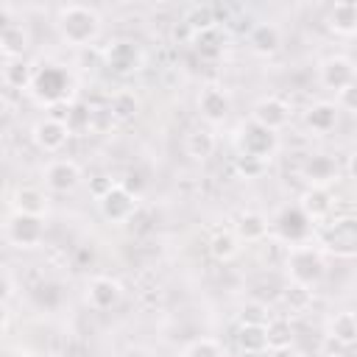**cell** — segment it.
<instances>
[{"mask_svg":"<svg viewBox=\"0 0 357 357\" xmlns=\"http://www.w3.org/2000/svg\"><path fill=\"white\" fill-rule=\"evenodd\" d=\"M56 31L70 47H89L100 36L103 20L92 6L67 3L56 11Z\"/></svg>","mask_w":357,"mask_h":357,"instance_id":"1","label":"cell"},{"mask_svg":"<svg viewBox=\"0 0 357 357\" xmlns=\"http://www.w3.org/2000/svg\"><path fill=\"white\" fill-rule=\"evenodd\" d=\"M284 271L290 284L307 287L312 290L315 284H321V279L326 276V259L324 251L312 243H296L287 245V257H284Z\"/></svg>","mask_w":357,"mask_h":357,"instance_id":"2","label":"cell"},{"mask_svg":"<svg viewBox=\"0 0 357 357\" xmlns=\"http://www.w3.org/2000/svg\"><path fill=\"white\" fill-rule=\"evenodd\" d=\"M28 89L42 106H59V103H67V98L73 92V78L61 64H45V67L33 70Z\"/></svg>","mask_w":357,"mask_h":357,"instance_id":"3","label":"cell"},{"mask_svg":"<svg viewBox=\"0 0 357 357\" xmlns=\"http://www.w3.org/2000/svg\"><path fill=\"white\" fill-rule=\"evenodd\" d=\"M268 226H271V231H273L282 243H287V245L307 243V237H310V231H312V220L301 212L298 204L282 206V209L268 220Z\"/></svg>","mask_w":357,"mask_h":357,"instance_id":"4","label":"cell"},{"mask_svg":"<svg viewBox=\"0 0 357 357\" xmlns=\"http://www.w3.org/2000/svg\"><path fill=\"white\" fill-rule=\"evenodd\" d=\"M237 151L243 156H254L259 162H271L279 151V134L257 126V123H243L237 131Z\"/></svg>","mask_w":357,"mask_h":357,"instance_id":"5","label":"cell"},{"mask_svg":"<svg viewBox=\"0 0 357 357\" xmlns=\"http://www.w3.org/2000/svg\"><path fill=\"white\" fill-rule=\"evenodd\" d=\"M103 64H106L109 73H114L120 78H128V75H134V73L142 70L145 53H142V47L134 39H114L103 50Z\"/></svg>","mask_w":357,"mask_h":357,"instance_id":"6","label":"cell"},{"mask_svg":"<svg viewBox=\"0 0 357 357\" xmlns=\"http://www.w3.org/2000/svg\"><path fill=\"white\" fill-rule=\"evenodd\" d=\"M137 206H139V195L131 192L123 181H114V184L98 198L100 215H103L106 220H112V223H126V220H131L134 212H137Z\"/></svg>","mask_w":357,"mask_h":357,"instance_id":"7","label":"cell"},{"mask_svg":"<svg viewBox=\"0 0 357 357\" xmlns=\"http://www.w3.org/2000/svg\"><path fill=\"white\" fill-rule=\"evenodd\" d=\"M318 81H321V86L332 89L335 95H340V92L351 89V86H354V81H357L354 61H351L349 56H340V53L326 56V59L318 64Z\"/></svg>","mask_w":357,"mask_h":357,"instance_id":"8","label":"cell"},{"mask_svg":"<svg viewBox=\"0 0 357 357\" xmlns=\"http://www.w3.org/2000/svg\"><path fill=\"white\" fill-rule=\"evenodd\" d=\"M290 114H293V109H290V103H287L284 98H279V95H265V98H259V100L254 103V109H251V123H257V126H262V128L279 134V131L290 123Z\"/></svg>","mask_w":357,"mask_h":357,"instance_id":"9","label":"cell"},{"mask_svg":"<svg viewBox=\"0 0 357 357\" xmlns=\"http://www.w3.org/2000/svg\"><path fill=\"white\" fill-rule=\"evenodd\" d=\"M6 237L17 248H36L42 243V237H45V220L42 218H33V215L14 212L6 220Z\"/></svg>","mask_w":357,"mask_h":357,"instance_id":"10","label":"cell"},{"mask_svg":"<svg viewBox=\"0 0 357 357\" xmlns=\"http://www.w3.org/2000/svg\"><path fill=\"white\" fill-rule=\"evenodd\" d=\"M31 137H33V142H36L39 151H45V153H59V151L67 145V139H70L73 134H70V128H67V123H64L61 117H53V114H50V117H42V120L33 123Z\"/></svg>","mask_w":357,"mask_h":357,"instance_id":"11","label":"cell"},{"mask_svg":"<svg viewBox=\"0 0 357 357\" xmlns=\"http://www.w3.org/2000/svg\"><path fill=\"white\" fill-rule=\"evenodd\" d=\"M42 178L50 192H73L81 184V165L73 159H53L45 165Z\"/></svg>","mask_w":357,"mask_h":357,"instance_id":"12","label":"cell"},{"mask_svg":"<svg viewBox=\"0 0 357 357\" xmlns=\"http://www.w3.org/2000/svg\"><path fill=\"white\" fill-rule=\"evenodd\" d=\"M86 304L98 312H106V310H114L120 301H123V284L112 276H92L86 282Z\"/></svg>","mask_w":357,"mask_h":357,"instance_id":"13","label":"cell"},{"mask_svg":"<svg viewBox=\"0 0 357 357\" xmlns=\"http://www.w3.org/2000/svg\"><path fill=\"white\" fill-rule=\"evenodd\" d=\"M198 112H201V117H204L209 126L226 123V117H229V112H231V98H229V92H226L223 86H218V84L204 86L201 95H198Z\"/></svg>","mask_w":357,"mask_h":357,"instance_id":"14","label":"cell"},{"mask_svg":"<svg viewBox=\"0 0 357 357\" xmlns=\"http://www.w3.org/2000/svg\"><path fill=\"white\" fill-rule=\"evenodd\" d=\"M301 176L307 178L310 187H326V190H329V184L337 181V176H340V167H337V162H335L332 156L315 153V156H310V159L304 162Z\"/></svg>","mask_w":357,"mask_h":357,"instance_id":"15","label":"cell"},{"mask_svg":"<svg viewBox=\"0 0 357 357\" xmlns=\"http://www.w3.org/2000/svg\"><path fill=\"white\" fill-rule=\"evenodd\" d=\"M326 28L335 36L351 39L357 33V3L354 0H337L326 14Z\"/></svg>","mask_w":357,"mask_h":357,"instance_id":"16","label":"cell"},{"mask_svg":"<svg viewBox=\"0 0 357 357\" xmlns=\"http://www.w3.org/2000/svg\"><path fill=\"white\" fill-rule=\"evenodd\" d=\"M298 206H301V212H304L312 223H318V220H324V218L332 215V209H335V195H332L326 187H307L304 195H301V201H298Z\"/></svg>","mask_w":357,"mask_h":357,"instance_id":"17","label":"cell"},{"mask_svg":"<svg viewBox=\"0 0 357 357\" xmlns=\"http://www.w3.org/2000/svg\"><path fill=\"white\" fill-rule=\"evenodd\" d=\"M248 47H251L257 56L268 59V56L279 53V47H282V31H279L273 22H257V25L248 31Z\"/></svg>","mask_w":357,"mask_h":357,"instance_id":"18","label":"cell"},{"mask_svg":"<svg viewBox=\"0 0 357 357\" xmlns=\"http://www.w3.org/2000/svg\"><path fill=\"white\" fill-rule=\"evenodd\" d=\"M329 251H335L337 257H354L357 251V234H354V220L351 218H343V220H335L329 234H326V243H324Z\"/></svg>","mask_w":357,"mask_h":357,"instance_id":"19","label":"cell"},{"mask_svg":"<svg viewBox=\"0 0 357 357\" xmlns=\"http://www.w3.org/2000/svg\"><path fill=\"white\" fill-rule=\"evenodd\" d=\"M337 114L340 109L335 106V100H318L304 112V126L312 134H329L337 126Z\"/></svg>","mask_w":357,"mask_h":357,"instance_id":"20","label":"cell"},{"mask_svg":"<svg viewBox=\"0 0 357 357\" xmlns=\"http://www.w3.org/2000/svg\"><path fill=\"white\" fill-rule=\"evenodd\" d=\"M326 337L335 340L337 346L343 349H351L357 343V318L351 310H343V312H335L329 321H326Z\"/></svg>","mask_w":357,"mask_h":357,"instance_id":"21","label":"cell"},{"mask_svg":"<svg viewBox=\"0 0 357 357\" xmlns=\"http://www.w3.org/2000/svg\"><path fill=\"white\" fill-rule=\"evenodd\" d=\"M11 204H14V212H20V215L45 218V212H47V195H45V190L31 187V184L17 187L14 195H11Z\"/></svg>","mask_w":357,"mask_h":357,"instance_id":"22","label":"cell"},{"mask_svg":"<svg viewBox=\"0 0 357 357\" xmlns=\"http://www.w3.org/2000/svg\"><path fill=\"white\" fill-rule=\"evenodd\" d=\"M234 340H237V349L243 354H265L271 346H268V332H265V324H240L237 332H234Z\"/></svg>","mask_w":357,"mask_h":357,"instance_id":"23","label":"cell"},{"mask_svg":"<svg viewBox=\"0 0 357 357\" xmlns=\"http://www.w3.org/2000/svg\"><path fill=\"white\" fill-rule=\"evenodd\" d=\"M271 231V226H268V218L262 215V212H254V209H248V212H243L240 218H237V223H234V234H237V240L243 243H259V240H265V234Z\"/></svg>","mask_w":357,"mask_h":357,"instance_id":"24","label":"cell"},{"mask_svg":"<svg viewBox=\"0 0 357 357\" xmlns=\"http://www.w3.org/2000/svg\"><path fill=\"white\" fill-rule=\"evenodd\" d=\"M184 25H187L190 36L218 28V11H215V6H209V3H195V6H190V8L184 11Z\"/></svg>","mask_w":357,"mask_h":357,"instance_id":"25","label":"cell"},{"mask_svg":"<svg viewBox=\"0 0 357 357\" xmlns=\"http://www.w3.org/2000/svg\"><path fill=\"white\" fill-rule=\"evenodd\" d=\"M28 47V33L22 25L17 22H3L0 25V50L8 56V59H22Z\"/></svg>","mask_w":357,"mask_h":357,"instance_id":"26","label":"cell"},{"mask_svg":"<svg viewBox=\"0 0 357 357\" xmlns=\"http://www.w3.org/2000/svg\"><path fill=\"white\" fill-rule=\"evenodd\" d=\"M106 112H109L112 120H117V123H128V120H134V117L139 114V98H137L131 89H120V92L112 95Z\"/></svg>","mask_w":357,"mask_h":357,"instance_id":"27","label":"cell"},{"mask_svg":"<svg viewBox=\"0 0 357 357\" xmlns=\"http://www.w3.org/2000/svg\"><path fill=\"white\" fill-rule=\"evenodd\" d=\"M215 145H218V139H215V134H212L209 128H195V131H190L187 139H184L187 156H192L195 162L209 159V156L215 153Z\"/></svg>","mask_w":357,"mask_h":357,"instance_id":"28","label":"cell"},{"mask_svg":"<svg viewBox=\"0 0 357 357\" xmlns=\"http://www.w3.org/2000/svg\"><path fill=\"white\" fill-rule=\"evenodd\" d=\"M190 39H192V47L201 53V59H220L223 50H226V36H223L220 25L212 28V31L195 33V36H190Z\"/></svg>","mask_w":357,"mask_h":357,"instance_id":"29","label":"cell"},{"mask_svg":"<svg viewBox=\"0 0 357 357\" xmlns=\"http://www.w3.org/2000/svg\"><path fill=\"white\" fill-rule=\"evenodd\" d=\"M0 78L11 89H28L31 86V78H33V67L25 59H8L6 67H3V73H0Z\"/></svg>","mask_w":357,"mask_h":357,"instance_id":"30","label":"cell"},{"mask_svg":"<svg viewBox=\"0 0 357 357\" xmlns=\"http://www.w3.org/2000/svg\"><path fill=\"white\" fill-rule=\"evenodd\" d=\"M209 254H212L218 262H229V259H234V257L240 254V240H237V234L229 231V229L215 231V234L209 237Z\"/></svg>","mask_w":357,"mask_h":357,"instance_id":"31","label":"cell"},{"mask_svg":"<svg viewBox=\"0 0 357 357\" xmlns=\"http://www.w3.org/2000/svg\"><path fill=\"white\" fill-rule=\"evenodd\" d=\"M181 357H229V351L215 337H198V340L187 343V349H184Z\"/></svg>","mask_w":357,"mask_h":357,"instance_id":"32","label":"cell"},{"mask_svg":"<svg viewBox=\"0 0 357 357\" xmlns=\"http://www.w3.org/2000/svg\"><path fill=\"white\" fill-rule=\"evenodd\" d=\"M265 332H268V346H271V349H276V346H290V337H293L290 321H284V318H268Z\"/></svg>","mask_w":357,"mask_h":357,"instance_id":"33","label":"cell"},{"mask_svg":"<svg viewBox=\"0 0 357 357\" xmlns=\"http://www.w3.org/2000/svg\"><path fill=\"white\" fill-rule=\"evenodd\" d=\"M92 109L89 106H81V103H70L67 106V117H61L64 123H67V128H70V134H75V131H81V128H89L92 126Z\"/></svg>","mask_w":357,"mask_h":357,"instance_id":"34","label":"cell"},{"mask_svg":"<svg viewBox=\"0 0 357 357\" xmlns=\"http://www.w3.org/2000/svg\"><path fill=\"white\" fill-rule=\"evenodd\" d=\"M234 170H237L240 178H259V176L268 170V162H259V159H254V156H243V153H237V159H234Z\"/></svg>","mask_w":357,"mask_h":357,"instance_id":"35","label":"cell"},{"mask_svg":"<svg viewBox=\"0 0 357 357\" xmlns=\"http://www.w3.org/2000/svg\"><path fill=\"white\" fill-rule=\"evenodd\" d=\"M310 293H312V290H307V287H298V284H287L282 298H284V304H287L290 310L301 312V310H307V304H310Z\"/></svg>","mask_w":357,"mask_h":357,"instance_id":"36","label":"cell"},{"mask_svg":"<svg viewBox=\"0 0 357 357\" xmlns=\"http://www.w3.org/2000/svg\"><path fill=\"white\" fill-rule=\"evenodd\" d=\"M268 307L259 304V301H248L243 307V315H240V324H268Z\"/></svg>","mask_w":357,"mask_h":357,"instance_id":"37","label":"cell"},{"mask_svg":"<svg viewBox=\"0 0 357 357\" xmlns=\"http://www.w3.org/2000/svg\"><path fill=\"white\" fill-rule=\"evenodd\" d=\"M354 92H357V89L351 86V89L335 95V106H337V109H346V112H354V109H357V106H354Z\"/></svg>","mask_w":357,"mask_h":357,"instance_id":"38","label":"cell"},{"mask_svg":"<svg viewBox=\"0 0 357 357\" xmlns=\"http://www.w3.org/2000/svg\"><path fill=\"white\" fill-rule=\"evenodd\" d=\"M112 184H114V181H112L109 176H95V178L89 181V190H92V195H95V198H100Z\"/></svg>","mask_w":357,"mask_h":357,"instance_id":"39","label":"cell"},{"mask_svg":"<svg viewBox=\"0 0 357 357\" xmlns=\"http://www.w3.org/2000/svg\"><path fill=\"white\" fill-rule=\"evenodd\" d=\"M14 293V284H11V276L0 268V301H8V296Z\"/></svg>","mask_w":357,"mask_h":357,"instance_id":"40","label":"cell"},{"mask_svg":"<svg viewBox=\"0 0 357 357\" xmlns=\"http://www.w3.org/2000/svg\"><path fill=\"white\" fill-rule=\"evenodd\" d=\"M265 354H268V357H301L293 346H276V349H268Z\"/></svg>","mask_w":357,"mask_h":357,"instance_id":"41","label":"cell"},{"mask_svg":"<svg viewBox=\"0 0 357 357\" xmlns=\"http://www.w3.org/2000/svg\"><path fill=\"white\" fill-rule=\"evenodd\" d=\"M8 307H6V301H0V329H6V324H8Z\"/></svg>","mask_w":357,"mask_h":357,"instance_id":"42","label":"cell"},{"mask_svg":"<svg viewBox=\"0 0 357 357\" xmlns=\"http://www.w3.org/2000/svg\"><path fill=\"white\" fill-rule=\"evenodd\" d=\"M6 357H36V354H31V351H25V349H17V351H11V354H6Z\"/></svg>","mask_w":357,"mask_h":357,"instance_id":"43","label":"cell"},{"mask_svg":"<svg viewBox=\"0 0 357 357\" xmlns=\"http://www.w3.org/2000/svg\"><path fill=\"white\" fill-rule=\"evenodd\" d=\"M123 357H145V351H139V349H128Z\"/></svg>","mask_w":357,"mask_h":357,"instance_id":"44","label":"cell"}]
</instances>
